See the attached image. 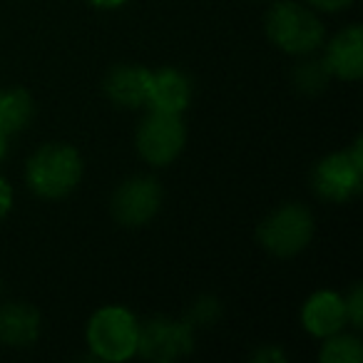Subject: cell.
Wrapping results in <instances>:
<instances>
[{"mask_svg": "<svg viewBox=\"0 0 363 363\" xmlns=\"http://www.w3.org/2000/svg\"><path fill=\"white\" fill-rule=\"evenodd\" d=\"M82 174V162L72 147L45 145L28 162V184L35 194L45 199L65 197L75 189Z\"/></svg>", "mask_w": 363, "mask_h": 363, "instance_id": "6da1fadb", "label": "cell"}, {"mask_svg": "<svg viewBox=\"0 0 363 363\" xmlns=\"http://www.w3.org/2000/svg\"><path fill=\"white\" fill-rule=\"evenodd\" d=\"M140 323L127 308H100L87 323V343L92 353L105 361H125L137 353Z\"/></svg>", "mask_w": 363, "mask_h": 363, "instance_id": "7a4b0ae2", "label": "cell"}, {"mask_svg": "<svg viewBox=\"0 0 363 363\" xmlns=\"http://www.w3.org/2000/svg\"><path fill=\"white\" fill-rule=\"evenodd\" d=\"M267 33L274 45L291 55L316 50L323 40L321 21L296 3H277L267 16Z\"/></svg>", "mask_w": 363, "mask_h": 363, "instance_id": "3957f363", "label": "cell"}, {"mask_svg": "<svg viewBox=\"0 0 363 363\" xmlns=\"http://www.w3.org/2000/svg\"><path fill=\"white\" fill-rule=\"evenodd\" d=\"M313 234V219L308 209L298 204H289L274 212L267 222L259 227V242L277 257H291V254L306 249Z\"/></svg>", "mask_w": 363, "mask_h": 363, "instance_id": "277c9868", "label": "cell"}, {"mask_svg": "<svg viewBox=\"0 0 363 363\" xmlns=\"http://www.w3.org/2000/svg\"><path fill=\"white\" fill-rule=\"evenodd\" d=\"M184 140L187 132L177 112L152 110V115L142 122L137 132V150L150 164L164 167L182 152Z\"/></svg>", "mask_w": 363, "mask_h": 363, "instance_id": "5b68a950", "label": "cell"}, {"mask_svg": "<svg viewBox=\"0 0 363 363\" xmlns=\"http://www.w3.org/2000/svg\"><path fill=\"white\" fill-rule=\"evenodd\" d=\"M363 177V157H361V140L356 142L351 152H338L331 155L316 167L313 172V187L326 199H343L353 197L361 189Z\"/></svg>", "mask_w": 363, "mask_h": 363, "instance_id": "8992f818", "label": "cell"}, {"mask_svg": "<svg viewBox=\"0 0 363 363\" xmlns=\"http://www.w3.org/2000/svg\"><path fill=\"white\" fill-rule=\"evenodd\" d=\"M162 189L152 177H135L125 182L112 197V214L125 227H142L157 214Z\"/></svg>", "mask_w": 363, "mask_h": 363, "instance_id": "52a82bcc", "label": "cell"}, {"mask_svg": "<svg viewBox=\"0 0 363 363\" xmlns=\"http://www.w3.org/2000/svg\"><path fill=\"white\" fill-rule=\"evenodd\" d=\"M137 351L147 361L167 363L179 356H187L192 351V323H177V321H152L140 328V341Z\"/></svg>", "mask_w": 363, "mask_h": 363, "instance_id": "ba28073f", "label": "cell"}, {"mask_svg": "<svg viewBox=\"0 0 363 363\" xmlns=\"http://www.w3.org/2000/svg\"><path fill=\"white\" fill-rule=\"evenodd\" d=\"M303 328L308 333L318 338H328L333 333H338L343 328L346 318V306H343V298L333 291H318L308 298V303L303 306Z\"/></svg>", "mask_w": 363, "mask_h": 363, "instance_id": "9c48e42d", "label": "cell"}, {"mask_svg": "<svg viewBox=\"0 0 363 363\" xmlns=\"http://www.w3.org/2000/svg\"><path fill=\"white\" fill-rule=\"evenodd\" d=\"M326 67L331 75L341 80H358L363 75V35L361 28L353 26L343 30L336 40L328 45Z\"/></svg>", "mask_w": 363, "mask_h": 363, "instance_id": "30bf717a", "label": "cell"}, {"mask_svg": "<svg viewBox=\"0 0 363 363\" xmlns=\"http://www.w3.org/2000/svg\"><path fill=\"white\" fill-rule=\"evenodd\" d=\"M189 97H192V85L182 72L177 70H160L152 72L150 92H147V105L160 112H177L187 110Z\"/></svg>", "mask_w": 363, "mask_h": 363, "instance_id": "8fae6325", "label": "cell"}, {"mask_svg": "<svg viewBox=\"0 0 363 363\" xmlns=\"http://www.w3.org/2000/svg\"><path fill=\"white\" fill-rule=\"evenodd\" d=\"M152 72L145 67H130L122 65L107 75L105 92L110 95L112 102L122 107H142L147 102V92H150Z\"/></svg>", "mask_w": 363, "mask_h": 363, "instance_id": "7c38bea8", "label": "cell"}, {"mask_svg": "<svg viewBox=\"0 0 363 363\" xmlns=\"http://www.w3.org/2000/svg\"><path fill=\"white\" fill-rule=\"evenodd\" d=\"M40 333V316L28 303H8L0 308V341L8 346H30Z\"/></svg>", "mask_w": 363, "mask_h": 363, "instance_id": "4fadbf2b", "label": "cell"}, {"mask_svg": "<svg viewBox=\"0 0 363 363\" xmlns=\"http://www.w3.org/2000/svg\"><path fill=\"white\" fill-rule=\"evenodd\" d=\"M33 117V100L26 90H13L0 95V130L3 135H13L28 127Z\"/></svg>", "mask_w": 363, "mask_h": 363, "instance_id": "5bb4252c", "label": "cell"}, {"mask_svg": "<svg viewBox=\"0 0 363 363\" xmlns=\"http://www.w3.org/2000/svg\"><path fill=\"white\" fill-rule=\"evenodd\" d=\"M323 363H361L363 361V346L356 336H336L323 346L321 351Z\"/></svg>", "mask_w": 363, "mask_h": 363, "instance_id": "9a60e30c", "label": "cell"}, {"mask_svg": "<svg viewBox=\"0 0 363 363\" xmlns=\"http://www.w3.org/2000/svg\"><path fill=\"white\" fill-rule=\"evenodd\" d=\"M326 75H328L326 62H308V65L298 67L296 82L303 90H321V87L326 85Z\"/></svg>", "mask_w": 363, "mask_h": 363, "instance_id": "2e32d148", "label": "cell"}, {"mask_svg": "<svg viewBox=\"0 0 363 363\" xmlns=\"http://www.w3.org/2000/svg\"><path fill=\"white\" fill-rule=\"evenodd\" d=\"M343 306H346V318H351V323L356 328L363 326V289L361 284H356L351 291V296L343 301Z\"/></svg>", "mask_w": 363, "mask_h": 363, "instance_id": "e0dca14e", "label": "cell"}, {"mask_svg": "<svg viewBox=\"0 0 363 363\" xmlns=\"http://www.w3.org/2000/svg\"><path fill=\"white\" fill-rule=\"evenodd\" d=\"M11 204H13V192L8 187V182L0 177V219L11 212Z\"/></svg>", "mask_w": 363, "mask_h": 363, "instance_id": "ac0fdd59", "label": "cell"}, {"mask_svg": "<svg viewBox=\"0 0 363 363\" xmlns=\"http://www.w3.org/2000/svg\"><path fill=\"white\" fill-rule=\"evenodd\" d=\"M311 6L321 8V11L326 13H336V11H343V8H348L353 3V0H308Z\"/></svg>", "mask_w": 363, "mask_h": 363, "instance_id": "d6986e66", "label": "cell"}, {"mask_svg": "<svg viewBox=\"0 0 363 363\" xmlns=\"http://www.w3.org/2000/svg\"><path fill=\"white\" fill-rule=\"evenodd\" d=\"M90 3L97 8H120V6H125L127 0H90Z\"/></svg>", "mask_w": 363, "mask_h": 363, "instance_id": "ffe728a7", "label": "cell"}, {"mask_svg": "<svg viewBox=\"0 0 363 363\" xmlns=\"http://www.w3.org/2000/svg\"><path fill=\"white\" fill-rule=\"evenodd\" d=\"M6 155V135H3V130H0V157Z\"/></svg>", "mask_w": 363, "mask_h": 363, "instance_id": "44dd1931", "label": "cell"}]
</instances>
